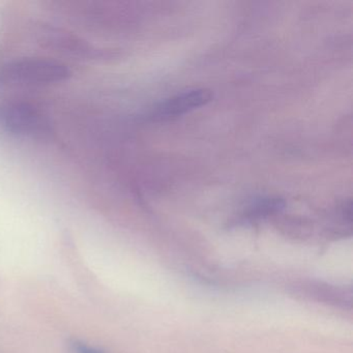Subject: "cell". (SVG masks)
I'll list each match as a JSON object with an SVG mask.
<instances>
[{"label": "cell", "instance_id": "1", "mask_svg": "<svg viewBox=\"0 0 353 353\" xmlns=\"http://www.w3.org/2000/svg\"><path fill=\"white\" fill-rule=\"evenodd\" d=\"M67 65L54 59L24 57L0 67V82L11 85H50L71 77Z\"/></svg>", "mask_w": 353, "mask_h": 353}, {"label": "cell", "instance_id": "2", "mask_svg": "<svg viewBox=\"0 0 353 353\" xmlns=\"http://www.w3.org/2000/svg\"><path fill=\"white\" fill-rule=\"evenodd\" d=\"M0 125L23 137L42 138L51 133L48 117L36 105L24 101H11L0 106Z\"/></svg>", "mask_w": 353, "mask_h": 353}, {"label": "cell", "instance_id": "3", "mask_svg": "<svg viewBox=\"0 0 353 353\" xmlns=\"http://www.w3.org/2000/svg\"><path fill=\"white\" fill-rule=\"evenodd\" d=\"M212 100V92L205 88L185 90L159 103L150 112V119L154 121L174 119L205 106Z\"/></svg>", "mask_w": 353, "mask_h": 353}, {"label": "cell", "instance_id": "4", "mask_svg": "<svg viewBox=\"0 0 353 353\" xmlns=\"http://www.w3.org/2000/svg\"><path fill=\"white\" fill-rule=\"evenodd\" d=\"M41 34L43 37V42L57 50L65 51V52L73 53L78 57H90V59H97L99 55H102V51H100V49L92 47L85 43V41L81 40L78 37L68 34V32L57 30V28H43Z\"/></svg>", "mask_w": 353, "mask_h": 353}, {"label": "cell", "instance_id": "5", "mask_svg": "<svg viewBox=\"0 0 353 353\" xmlns=\"http://www.w3.org/2000/svg\"><path fill=\"white\" fill-rule=\"evenodd\" d=\"M283 206H284V202L282 200L276 199H276L268 198V199L260 200L247 210L245 218L249 221L258 220V219H262L279 212L282 210Z\"/></svg>", "mask_w": 353, "mask_h": 353}, {"label": "cell", "instance_id": "6", "mask_svg": "<svg viewBox=\"0 0 353 353\" xmlns=\"http://www.w3.org/2000/svg\"><path fill=\"white\" fill-rule=\"evenodd\" d=\"M70 345H71V348L74 353H104L100 349L90 346V345L86 344L85 342H82V341L79 340L71 341Z\"/></svg>", "mask_w": 353, "mask_h": 353}]
</instances>
